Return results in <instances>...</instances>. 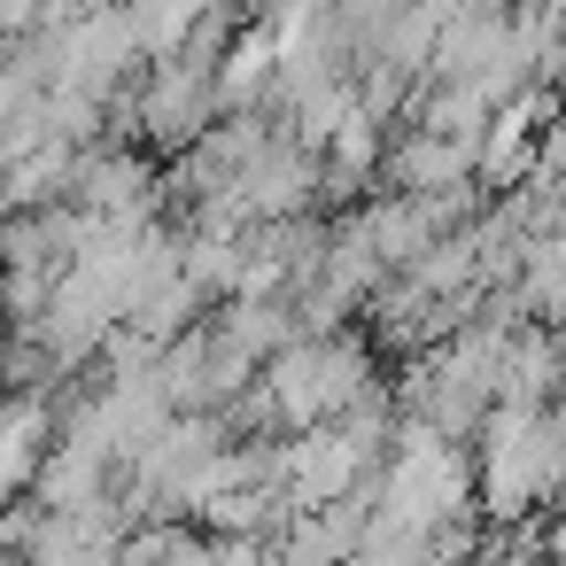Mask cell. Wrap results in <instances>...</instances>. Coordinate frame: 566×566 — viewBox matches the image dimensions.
Masks as SVG:
<instances>
[{
  "label": "cell",
  "mask_w": 566,
  "mask_h": 566,
  "mask_svg": "<svg viewBox=\"0 0 566 566\" xmlns=\"http://www.w3.org/2000/svg\"><path fill=\"white\" fill-rule=\"evenodd\" d=\"M349 388H357L349 349H311V357H287V365H280V403H287V419H318V411L342 403Z\"/></svg>",
  "instance_id": "1"
}]
</instances>
